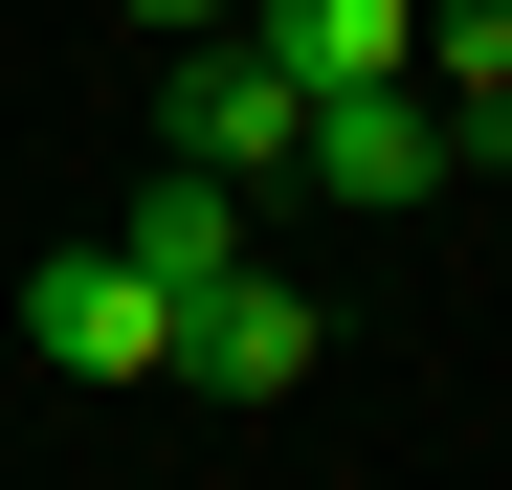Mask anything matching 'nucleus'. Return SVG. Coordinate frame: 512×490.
Instances as JSON below:
<instances>
[{
    "label": "nucleus",
    "mask_w": 512,
    "mask_h": 490,
    "mask_svg": "<svg viewBox=\"0 0 512 490\" xmlns=\"http://www.w3.org/2000/svg\"><path fill=\"white\" fill-rule=\"evenodd\" d=\"M290 134H312V90L245 23H201L179 67H156V156H179V179H245V201H290Z\"/></svg>",
    "instance_id": "nucleus-1"
},
{
    "label": "nucleus",
    "mask_w": 512,
    "mask_h": 490,
    "mask_svg": "<svg viewBox=\"0 0 512 490\" xmlns=\"http://www.w3.org/2000/svg\"><path fill=\"white\" fill-rule=\"evenodd\" d=\"M446 179H468V156H446V90H312V134H290V201H334V223H401Z\"/></svg>",
    "instance_id": "nucleus-2"
},
{
    "label": "nucleus",
    "mask_w": 512,
    "mask_h": 490,
    "mask_svg": "<svg viewBox=\"0 0 512 490\" xmlns=\"http://www.w3.org/2000/svg\"><path fill=\"white\" fill-rule=\"evenodd\" d=\"M23 357L45 379H179V290L134 245H67V268H23Z\"/></svg>",
    "instance_id": "nucleus-3"
},
{
    "label": "nucleus",
    "mask_w": 512,
    "mask_h": 490,
    "mask_svg": "<svg viewBox=\"0 0 512 490\" xmlns=\"http://www.w3.org/2000/svg\"><path fill=\"white\" fill-rule=\"evenodd\" d=\"M312 357H334V312H312V290L268 268V245H245V268H223V290L179 312V379H201V401H290Z\"/></svg>",
    "instance_id": "nucleus-4"
},
{
    "label": "nucleus",
    "mask_w": 512,
    "mask_h": 490,
    "mask_svg": "<svg viewBox=\"0 0 512 490\" xmlns=\"http://www.w3.org/2000/svg\"><path fill=\"white\" fill-rule=\"evenodd\" d=\"M245 45H268L290 90H401V67H423V0H245Z\"/></svg>",
    "instance_id": "nucleus-5"
},
{
    "label": "nucleus",
    "mask_w": 512,
    "mask_h": 490,
    "mask_svg": "<svg viewBox=\"0 0 512 490\" xmlns=\"http://www.w3.org/2000/svg\"><path fill=\"white\" fill-rule=\"evenodd\" d=\"M112 245H134V268H156V290H179V312H201V290L245 268V179H179V156H156V201H134Z\"/></svg>",
    "instance_id": "nucleus-6"
},
{
    "label": "nucleus",
    "mask_w": 512,
    "mask_h": 490,
    "mask_svg": "<svg viewBox=\"0 0 512 490\" xmlns=\"http://www.w3.org/2000/svg\"><path fill=\"white\" fill-rule=\"evenodd\" d=\"M423 90H446V156H512V0H423Z\"/></svg>",
    "instance_id": "nucleus-7"
},
{
    "label": "nucleus",
    "mask_w": 512,
    "mask_h": 490,
    "mask_svg": "<svg viewBox=\"0 0 512 490\" xmlns=\"http://www.w3.org/2000/svg\"><path fill=\"white\" fill-rule=\"evenodd\" d=\"M112 23H134V45H201V23H245V0H112Z\"/></svg>",
    "instance_id": "nucleus-8"
}]
</instances>
